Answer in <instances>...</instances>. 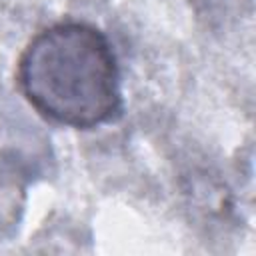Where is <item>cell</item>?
I'll list each match as a JSON object with an SVG mask.
<instances>
[{
	"mask_svg": "<svg viewBox=\"0 0 256 256\" xmlns=\"http://www.w3.org/2000/svg\"><path fill=\"white\" fill-rule=\"evenodd\" d=\"M16 84L26 102L58 126L90 130L122 112L114 46L90 22L62 20L36 32L18 56Z\"/></svg>",
	"mask_w": 256,
	"mask_h": 256,
	"instance_id": "6da1fadb",
	"label": "cell"
}]
</instances>
